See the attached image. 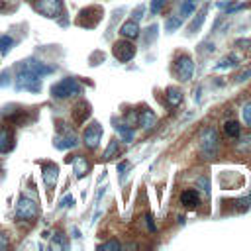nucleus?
Here are the masks:
<instances>
[{
	"instance_id": "473e14b6",
	"label": "nucleus",
	"mask_w": 251,
	"mask_h": 251,
	"mask_svg": "<svg viewBox=\"0 0 251 251\" xmlns=\"http://www.w3.org/2000/svg\"><path fill=\"white\" fill-rule=\"evenodd\" d=\"M249 200H251V196H249Z\"/></svg>"
},
{
	"instance_id": "72a5a7b5",
	"label": "nucleus",
	"mask_w": 251,
	"mask_h": 251,
	"mask_svg": "<svg viewBox=\"0 0 251 251\" xmlns=\"http://www.w3.org/2000/svg\"><path fill=\"white\" fill-rule=\"evenodd\" d=\"M196 2H198V0H196Z\"/></svg>"
},
{
	"instance_id": "c756f323",
	"label": "nucleus",
	"mask_w": 251,
	"mask_h": 251,
	"mask_svg": "<svg viewBox=\"0 0 251 251\" xmlns=\"http://www.w3.org/2000/svg\"><path fill=\"white\" fill-rule=\"evenodd\" d=\"M247 76H251V69H247L245 73H241V75L237 76V80H239V82H243V80H247Z\"/></svg>"
},
{
	"instance_id": "393cba45",
	"label": "nucleus",
	"mask_w": 251,
	"mask_h": 251,
	"mask_svg": "<svg viewBox=\"0 0 251 251\" xmlns=\"http://www.w3.org/2000/svg\"><path fill=\"white\" fill-rule=\"evenodd\" d=\"M165 4H167V0H151V4H149V12H151V14H159V12L163 10Z\"/></svg>"
},
{
	"instance_id": "9b49d317",
	"label": "nucleus",
	"mask_w": 251,
	"mask_h": 251,
	"mask_svg": "<svg viewBox=\"0 0 251 251\" xmlns=\"http://www.w3.org/2000/svg\"><path fill=\"white\" fill-rule=\"evenodd\" d=\"M41 171H43V180L47 186H53L57 182V176H59V167L55 163H43L41 165Z\"/></svg>"
},
{
	"instance_id": "6e6552de",
	"label": "nucleus",
	"mask_w": 251,
	"mask_h": 251,
	"mask_svg": "<svg viewBox=\"0 0 251 251\" xmlns=\"http://www.w3.org/2000/svg\"><path fill=\"white\" fill-rule=\"evenodd\" d=\"M175 67H176V75H178L180 80H190V78H192L194 63H192L190 55H180V57H176Z\"/></svg>"
},
{
	"instance_id": "aec40b11",
	"label": "nucleus",
	"mask_w": 251,
	"mask_h": 251,
	"mask_svg": "<svg viewBox=\"0 0 251 251\" xmlns=\"http://www.w3.org/2000/svg\"><path fill=\"white\" fill-rule=\"evenodd\" d=\"M239 63V59L235 57V55H229V57H224L218 65H216V69H231V67H235Z\"/></svg>"
},
{
	"instance_id": "c85d7f7f",
	"label": "nucleus",
	"mask_w": 251,
	"mask_h": 251,
	"mask_svg": "<svg viewBox=\"0 0 251 251\" xmlns=\"http://www.w3.org/2000/svg\"><path fill=\"white\" fill-rule=\"evenodd\" d=\"M8 245H10V239H8V235L0 231V249H6Z\"/></svg>"
},
{
	"instance_id": "2eb2a0df",
	"label": "nucleus",
	"mask_w": 251,
	"mask_h": 251,
	"mask_svg": "<svg viewBox=\"0 0 251 251\" xmlns=\"http://www.w3.org/2000/svg\"><path fill=\"white\" fill-rule=\"evenodd\" d=\"M53 143H55L57 149H69V147H75L78 141H76V135H75V133H65V135L55 137Z\"/></svg>"
},
{
	"instance_id": "f257e3e1",
	"label": "nucleus",
	"mask_w": 251,
	"mask_h": 251,
	"mask_svg": "<svg viewBox=\"0 0 251 251\" xmlns=\"http://www.w3.org/2000/svg\"><path fill=\"white\" fill-rule=\"evenodd\" d=\"M51 67H45L39 61H22L18 65V75H16V88L18 90H29L37 92L41 88V76L49 75Z\"/></svg>"
},
{
	"instance_id": "b1692460",
	"label": "nucleus",
	"mask_w": 251,
	"mask_h": 251,
	"mask_svg": "<svg viewBox=\"0 0 251 251\" xmlns=\"http://www.w3.org/2000/svg\"><path fill=\"white\" fill-rule=\"evenodd\" d=\"M206 12H208V8H202V12L198 14V18H196V20H194V22L190 24V27H188L190 31H196V29H198V27L202 25V22L206 20Z\"/></svg>"
},
{
	"instance_id": "dca6fc26",
	"label": "nucleus",
	"mask_w": 251,
	"mask_h": 251,
	"mask_svg": "<svg viewBox=\"0 0 251 251\" xmlns=\"http://www.w3.org/2000/svg\"><path fill=\"white\" fill-rule=\"evenodd\" d=\"M165 100H167V104L171 108H176L182 102V92L178 88H175V86H169L167 92H165Z\"/></svg>"
},
{
	"instance_id": "4468645a",
	"label": "nucleus",
	"mask_w": 251,
	"mask_h": 251,
	"mask_svg": "<svg viewBox=\"0 0 251 251\" xmlns=\"http://www.w3.org/2000/svg\"><path fill=\"white\" fill-rule=\"evenodd\" d=\"M137 122H139V126H141L143 129H151V127L157 124V116H155V112H151V110H141L139 116H137Z\"/></svg>"
},
{
	"instance_id": "7ed1b4c3",
	"label": "nucleus",
	"mask_w": 251,
	"mask_h": 251,
	"mask_svg": "<svg viewBox=\"0 0 251 251\" xmlns=\"http://www.w3.org/2000/svg\"><path fill=\"white\" fill-rule=\"evenodd\" d=\"M200 151L206 157H214L218 151V131L214 127H206L200 135Z\"/></svg>"
},
{
	"instance_id": "a878e982",
	"label": "nucleus",
	"mask_w": 251,
	"mask_h": 251,
	"mask_svg": "<svg viewBox=\"0 0 251 251\" xmlns=\"http://www.w3.org/2000/svg\"><path fill=\"white\" fill-rule=\"evenodd\" d=\"M180 24H182V18H180V16H176V18H171V20L167 22V29H169V31H175V29H176Z\"/></svg>"
},
{
	"instance_id": "1a4fd4ad",
	"label": "nucleus",
	"mask_w": 251,
	"mask_h": 251,
	"mask_svg": "<svg viewBox=\"0 0 251 251\" xmlns=\"http://www.w3.org/2000/svg\"><path fill=\"white\" fill-rule=\"evenodd\" d=\"M67 163H73V171H75V176H76V178H82V176L88 175V171H90V163H88L86 157H82V155L69 157Z\"/></svg>"
},
{
	"instance_id": "412c9836",
	"label": "nucleus",
	"mask_w": 251,
	"mask_h": 251,
	"mask_svg": "<svg viewBox=\"0 0 251 251\" xmlns=\"http://www.w3.org/2000/svg\"><path fill=\"white\" fill-rule=\"evenodd\" d=\"M194 8H196V0H184L182 2V6H180V18H186V16H190L192 12H194Z\"/></svg>"
},
{
	"instance_id": "a211bd4d",
	"label": "nucleus",
	"mask_w": 251,
	"mask_h": 251,
	"mask_svg": "<svg viewBox=\"0 0 251 251\" xmlns=\"http://www.w3.org/2000/svg\"><path fill=\"white\" fill-rule=\"evenodd\" d=\"M116 133H118L120 139L126 141V143L133 141V129H131L129 126H126V124H118V126H116Z\"/></svg>"
},
{
	"instance_id": "6ab92c4d",
	"label": "nucleus",
	"mask_w": 251,
	"mask_h": 251,
	"mask_svg": "<svg viewBox=\"0 0 251 251\" xmlns=\"http://www.w3.org/2000/svg\"><path fill=\"white\" fill-rule=\"evenodd\" d=\"M239 131H241V126H239L235 120H227V122H224V133H226L227 137H237Z\"/></svg>"
},
{
	"instance_id": "9d476101",
	"label": "nucleus",
	"mask_w": 251,
	"mask_h": 251,
	"mask_svg": "<svg viewBox=\"0 0 251 251\" xmlns=\"http://www.w3.org/2000/svg\"><path fill=\"white\" fill-rule=\"evenodd\" d=\"M120 33L126 37V39H137L139 37V24H137V20H127V22H124L122 24V27H120Z\"/></svg>"
},
{
	"instance_id": "423d86ee",
	"label": "nucleus",
	"mask_w": 251,
	"mask_h": 251,
	"mask_svg": "<svg viewBox=\"0 0 251 251\" xmlns=\"http://www.w3.org/2000/svg\"><path fill=\"white\" fill-rule=\"evenodd\" d=\"M112 55H114L120 63H127L129 59H133L135 47H133V43H129L127 39H122V41H116V43L112 45Z\"/></svg>"
},
{
	"instance_id": "f03ea898",
	"label": "nucleus",
	"mask_w": 251,
	"mask_h": 251,
	"mask_svg": "<svg viewBox=\"0 0 251 251\" xmlns=\"http://www.w3.org/2000/svg\"><path fill=\"white\" fill-rule=\"evenodd\" d=\"M75 94H80V84L76 78L73 76H67V78H61L59 82H55L51 86V96L53 98H69V96H75Z\"/></svg>"
},
{
	"instance_id": "f3484780",
	"label": "nucleus",
	"mask_w": 251,
	"mask_h": 251,
	"mask_svg": "<svg viewBox=\"0 0 251 251\" xmlns=\"http://www.w3.org/2000/svg\"><path fill=\"white\" fill-rule=\"evenodd\" d=\"M180 202H182L186 208H196V206L200 204V196H198L196 190H184V192L180 194Z\"/></svg>"
},
{
	"instance_id": "20e7f679",
	"label": "nucleus",
	"mask_w": 251,
	"mask_h": 251,
	"mask_svg": "<svg viewBox=\"0 0 251 251\" xmlns=\"http://www.w3.org/2000/svg\"><path fill=\"white\" fill-rule=\"evenodd\" d=\"M102 133H104L102 126H100L98 122H92L90 126H86V129H84V133H82V143H84L88 149H96V147L100 145V141H102Z\"/></svg>"
},
{
	"instance_id": "2f4dec72",
	"label": "nucleus",
	"mask_w": 251,
	"mask_h": 251,
	"mask_svg": "<svg viewBox=\"0 0 251 251\" xmlns=\"http://www.w3.org/2000/svg\"><path fill=\"white\" fill-rule=\"evenodd\" d=\"M69 202H73V196H67V198L61 202V206H69Z\"/></svg>"
},
{
	"instance_id": "ddd939ff",
	"label": "nucleus",
	"mask_w": 251,
	"mask_h": 251,
	"mask_svg": "<svg viewBox=\"0 0 251 251\" xmlns=\"http://www.w3.org/2000/svg\"><path fill=\"white\" fill-rule=\"evenodd\" d=\"M14 147V135L8 127L0 126V153H8Z\"/></svg>"
},
{
	"instance_id": "0eeeda50",
	"label": "nucleus",
	"mask_w": 251,
	"mask_h": 251,
	"mask_svg": "<svg viewBox=\"0 0 251 251\" xmlns=\"http://www.w3.org/2000/svg\"><path fill=\"white\" fill-rule=\"evenodd\" d=\"M35 10L45 18H57L63 12V0H37Z\"/></svg>"
},
{
	"instance_id": "39448f33",
	"label": "nucleus",
	"mask_w": 251,
	"mask_h": 251,
	"mask_svg": "<svg viewBox=\"0 0 251 251\" xmlns=\"http://www.w3.org/2000/svg\"><path fill=\"white\" fill-rule=\"evenodd\" d=\"M37 214H39V208L31 198H20V202L16 206V218L18 220H27L29 222V220L37 218Z\"/></svg>"
},
{
	"instance_id": "f8f14e48",
	"label": "nucleus",
	"mask_w": 251,
	"mask_h": 251,
	"mask_svg": "<svg viewBox=\"0 0 251 251\" xmlns=\"http://www.w3.org/2000/svg\"><path fill=\"white\" fill-rule=\"evenodd\" d=\"M90 116V106H88V102H78L76 106H75V110H73V120L76 122V124H84L86 122V118Z\"/></svg>"
},
{
	"instance_id": "4be33fe9",
	"label": "nucleus",
	"mask_w": 251,
	"mask_h": 251,
	"mask_svg": "<svg viewBox=\"0 0 251 251\" xmlns=\"http://www.w3.org/2000/svg\"><path fill=\"white\" fill-rule=\"evenodd\" d=\"M12 45H14V39L10 35H0V53L2 55H6L12 49Z\"/></svg>"
},
{
	"instance_id": "cd10ccee",
	"label": "nucleus",
	"mask_w": 251,
	"mask_h": 251,
	"mask_svg": "<svg viewBox=\"0 0 251 251\" xmlns=\"http://www.w3.org/2000/svg\"><path fill=\"white\" fill-rule=\"evenodd\" d=\"M120 247H122V245H120L118 241H108V243H102V245H100V249H104V251H106V249H120Z\"/></svg>"
},
{
	"instance_id": "7c9ffc66",
	"label": "nucleus",
	"mask_w": 251,
	"mask_h": 251,
	"mask_svg": "<svg viewBox=\"0 0 251 251\" xmlns=\"http://www.w3.org/2000/svg\"><path fill=\"white\" fill-rule=\"evenodd\" d=\"M145 222H147V227H149L151 231H155V224H153V218H151V216H147V218H145Z\"/></svg>"
},
{
	"instance_id": "5701e85b",
	"label": "nucleus",
	"mask_w": 251,
	"mask_h": 251,
	"mask_svg": "<svg viewBox=\"0 0 251 251\" xmlns=\"http://www.w3.org/2000/svg\"><path fill=\"white\" fill-rule=\"evenodd\" d=\"M241 120H243V124L247 127H251V102L243 104V108H241Z\"/></svg>"
},
{
	"instance_id": "bb28decb",
	"label": "nucleus",
	"mask_w": 251,
	"mask_h": 251,
	"mask_svg": "<svg viewBox=\"0 0 251 251\" xmlns=\"http://www.w3.org/2000/svg\"><path fill=\"white\" fill-rule=\"evenodd\" d=\"M116 151H118V141H116V139H114V141H112V143H110V145H108V149H106V151H104V159H112V157H114V153H116Z\"/></svg>"
}]
</instances>
